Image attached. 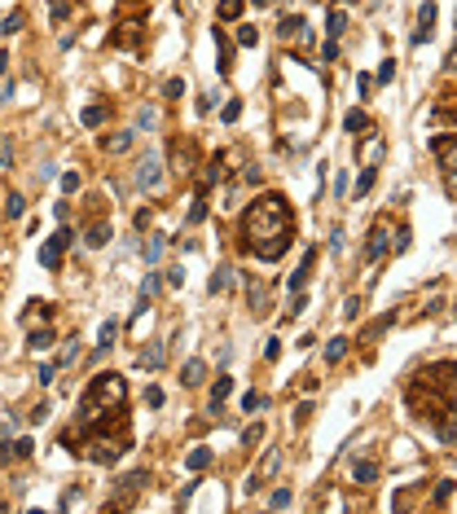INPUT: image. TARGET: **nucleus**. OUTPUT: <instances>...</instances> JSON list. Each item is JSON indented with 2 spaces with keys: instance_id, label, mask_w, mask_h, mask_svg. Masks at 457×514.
Instances as JSON below:
<instances>
[{
  "instance_id": "obj_1",
  "label": "nucleus",
  "mask_w": 457,
  "mask_h": 514,
  "mask_svg": "<svg viewBox=\"0 0 457 514\" xmlns=\"http://www.w3.org/2000/svg\"><path fill=\"white\" fill-rule=\"evenodd\" d=\"M295 242V216L282 194H260L242 216V246L264 264H278Z\"/></svg>"
},
{
  "instance_id": "obj_2",
  "label": "nucleus",
  "mask_w": 457,
  "mask_h": 514,
  "mask_svg": "<svg viewBox=\"0 0 457 514\" xmlns=\"http://www.w3.org/2000/svg\"><path fill=\"white\" fill-rule=\"evenodd\" d=\"M124 404H128V382L124 374H97L84 387L79 396V413H75V431H70L66 439H84L93 431H101L110 417H124ZM62 439V444H66Z\"/></svg>"
},
{
  "instance_id": "obj_3",
  "label": "nucleus",
  "mask_w": 457,
  "mask_h": 514,
  "mask_svg": "<svg viewBox=\"0 0 457 514\" xmlns=\"http://www.w3.org/2000/svg\"><path fill=\"white\" fill-rule=\"evenodd\" d=\"M418 387H427V391H440V396H453V361H436L427 369V374H418ZM453 409V400H436V404H427V413L422 417H431L436 422L440 413H449Z\"/></svg>"
},
{
  "instance_id": "obj_4",
  "label": "nucleus",
  "mask_w": 457,
  "mask_h": 514,
  "mask_svg": "<svg viewBox=\"0 0 457 514\" xmlns=\"http://www.w3.org/2000/svg\"><path fill=\"white\" fill-rule=\"evenodd\" d=\"M84 439H88V453H84V457H88L93 466H115V462L128 453V444H132L128 431H119L115 439L106 435V431H93V435H84Z\"/></svg>"
},
{
  "instance_id": "obj_5",
  "label": "nucleus",
  "mask_w": 457,
  "mask_h": 514,
  "mask_svg": "<svg viewBox=\"0 0 457 514\" xmlns=\"http://www.w3.org/2000/svg\"><path fill=\"white\" fill-rule=\"evenodd\" d=\"M278 471H282V448H264L260 466L246 475V484H242V488H246V497H255L260 488H269L273 480H278Z\"/></svg>"
},
{
  "instance_id": "obj_6",
  "label": "nucleus",
  "mask_w": 457,
  "mask_h": 514,
  "mask_svg": "<svg viewBox=\"0 0 457 514\" xmlns=\"http://www.w3.org/2000/svg\"><path fill=\"white\" fill-rule=\"evenodd\" d=\"M146 484H150V475H146V471H132V475H124V480L115 484L110 501H106V510H132V497H137Z\"/></svg>"
},
{
  "instance_id": "obj_7",
  "label": "nucleus",
  "mask_w": 457,
  "mask_h": 514,
  "mask_svg": "<svg viewBox=\"0 0 457 514\" xmlns=\"http://www.w3.org/2000/svg\"><path fill=\"white\" fill-rule=\"evenodd\" d=\"M137 185L146 189V194H159L163 189V154L159 150H146V159L137 163Z\"/></svg>"
},
{
  "instance_id": "obj_8",
  "label": "nucleus",
  "mask_w": 457,
  "mask_h": 514,
  "mask_svg": "<svg viewBox=\"0 0 457 514\" xmlns=\"http://www.w3.org/2000/svg\"><path fill=\"white\" fill-rule=\"evenodd\" d=\"M70 242H75V233H70L66 224H62V229H57L49 242L40 246V264L49 268V273H57V268H62V255H66V246H70Z\"/></svg>"
},
{
  "instance_id": "obj_9",
  "label": "nucleus",
  "mask_w": 457,
  "mask_h": 514,
  "mask_svg": "<svg viewBox=\"0 0 457 514\" xmlns=\"http://www.w3.org/2000/svg\"><path fill=\"white\" fill-rule=\"evenodd\" d=\"M387 229H391V220H387V216H378V220H374V229H369V242H365V264H374V259L387 255Z\"/></svg>"
},
{
  "instance_id": "obj_10",
  "label": "nucleus",
  "mask_w": 457,
  "mask_h": 514,
  "mask_svg": "<svg viewBox=\"0 0 457 514\" xmlns=\"http://www.w3.org/2000/svg\"><path fill=\"white\" fill-rule=\"evenodd\" d=\"M278 35H282V44H286V40H291V44H308V40H312V35H308V22L299 18V14L282 18V22H278Z\"/></svg>"
},
{
  "instance_id": "obj_11",
  "label": "nucleus",
  "mask_w": 457,
  "mask_h": 514,
  "mask_svg": "<svg viewBox=\"0 0 457 514\" xmlns=\"http://www.w3.org/2000/svg\"><path fill=\"white\" fill-rule=\"evenodd\" d=\"M246 304H251V317H264L269 313V286L246 277Z\"/></svg>"
},
{
  "instance_id": "obj_12",
  "label": "nucleus",
  "mask_w": 457,
  "mask_h": 514,
  "mask_svg": "<svg viewBox=\"0 0 457 514\" xmlns=\"http://www.w3.org/2000/svg\"><path fill=\"white\" fill-rule=\"evenodd\" d=\"M312 264H317V246H312L308 255H304V264H299V268L291 273V281H286V290H291V295H295V290H304V286H308V277H312Z\"/></svg>"
},
{
  "instance_id": "obj_13",
  "label": "nucleus",
  "mask_w": 457,
  "mask_h": 514,
  "mask_svg": "<svg viewBox=\"0 0 457 514\" xmlns=\"http://www.w3.org/2000/svg\"><path fill=\"white\" fill-rule=\"evenodd\" d=\"M431 27H436V5L427 0V5L418 9V31H414V44H427V40H431Z\"/></svg>"
},
{
  "instance_id": "obj_14",
  "label": "nucleus",
  "mask_w": 457,
  "mask_h": 514,
  "mask_svg": "<svg viewBox=\"0 0 457 514\" xmlns=\"http://www.w3.org/2000/svg\"><path fill=\"white\" fill-rule=\"evenodd\" d=\"M378 480V462L374 457H352V484H374Z\"/></svg>"
},
{
  "instance_id": "obj_15",
  "label": "nucleus",
  "mask_w": 457,
  "mask_h": 514,
  "mask_svg": "<svg viewBox=\"0 0 457 514\" xmlns=\"http://www.w3.org/2000/svg\"><path fill=\"white\" fill-rule=\"evenodd\" d=\"M202 378H207V361H185V369H180V382H185V387H202Z\"/></svg>"
},
{
  "instance_id": "obj_16",
  "label": "nucleus",
  "mask_w": 457,
  "mask_h": 514,
  "mask_svg": "<svg viewBox=\"0 0 457 514\" xmlns=\"http://www.w3.org/2000/svg\"><path fill=\"white\" fill-rule=\"evenodd\" d=\"M343 132L369 137V115H365V110H347V115H343Z\"/></svg>"
},
{
  "instance_id": "obj_17",
  "label": "nucleus",
  "mask_w": 457,
  "mask_h": 514,
  "mask_svg": "<svg viewBox=\"0 0 457 514\" xmlns=\"http://www.w3.org/2000/svg\"><path fill=\"white\" fill-rule=\"evenodd\" d=\"M106 242H110V224H106V220H93L88 233H84V246L97 250V246H106Z\"/></svg>"
},
{
  "instance_id": "obj_18",
  "label": "nucleus",
  "mask_w": 457,
  "mask_h": 514,
  "mask_svg": "<svg viewBox=\"0 0 457 514\" xmlns=\"http://www.w3.org/2000/svg\"><path fill=\"white\" fill-rule=\"evenodd\" d=\"M163 356H167V352H163V343H150V348H141V352H137V365H141V369H159V365H163Z\"/></svg>"
},
{
  "instance_id": "obj_19",
  "label": "nucleus",
  "mask_w": 457,
  "mask_h": 514,
  "mask_svg": "<svg viewBox=\"0 0 457 514\" xmlns=\"http://www.w3.org/2000/svg\"><path fill=\"white\" fill-rule=\"evenodd\" d=\"M53 339H57V334H53L49 326H40V330H31V334H27V348H31V352H49V348H53Z\"/></svg>"
},
{
  "instance_id": "obj_20",
  "label": "nucleus",
  "mask_w": 457,
  "mask_h": 514,
  "mask_svg": "<svg viewBox=\"0 0 457 514\" xmlns=\"http://www.w3.org/2000/svg\"><path fill=\"white\" fill-rule=\"evenodd\" d=\"M132 141H137V132H115V137L101 141V150L106 154H124V150H132Z\"/></svg>"
},
{
  "instance_id": "obj_21",
  "label": "nucleus",
  "mask_w": 457,
  "mask_h": 514,
  "mask_svg": "<svg viewBox=\"0 0 457 514\" xmlns=\"http://www.w3.org/2000/svg\"><path fill=\"white\" fill-rule=\"evenodd\" d=\"M228 391H233V378L220 374V378H215V387H211V413H220V404H224Z\"/></svg>"
},
{
  "instance_id": "obj_22",
  "label": "nucleus",
  "mask_w": 457,
  "mask_h": 514,
  "mask_svg": "<svg viewBox=\"0 0 457 514\" xmlns=\"http://www.w3.org/2000/svg\"><path fill=\"white\" fill-rule=\"evenodd\" d=\"M75 361H79V339H66L62 352H57V361H53V369H66V365H75Z\"/></svg>"
},
{
  "instance_id": "obj_23",
  "label": "nucleus",
  "mask_w": 457,
  "mask_h": 514,
  "mask_svg": "<svg viewBox=\"0 0 457 514\" xmlns=\"http://www.w3.org/2000/svg\"><path fill=\"white\" fill-rule=\"evenodd\" d=\"M211 35H215V44H220V75H228V70H233V49H228V40H224L220 27H211Z\"/></svg>"
},
{
  "instance_id": "obj_24",
  "label": "nucleus",
  "mask_w": 457,
  "mask_h": 514,
  "mask_svg": "<svg viewBox=\"0 0 457 514\" xmlns=\"http://www.w3.org/2000/svg\"><path fill=\"white\" fill-rule=\"evenodd\" d=\"M115 339H119V321H101V330H97V352L115 348Z\"/></svg>"
},
{
  "instance_id": "obj_25",
  "label": "nucleus",
  "mask_w": 457,
  "mask_h": 514,
  "mask_svg": "<svg viewBox=\"0 0 457 514\" xmlns=\"http://www.w3.org/2000/svg\"><path fill=\"white\" fill-rule=\"evenodd\" d=\"M343 356H347V339H343V334H334V339L326 343V365H339Z\"/></svg>"
},
{
  "instance_id": "obj_26",
  "label": "nucleus",
  "mask_w": 457,
  "mask_h": 514,
  "mask_svg": "<svg viewBox=\"0 0 457 514\" xmlns=\"http://www.w3.org/2000/svg\"><path fill=\"white\" fill-rule=\"evenodd\" d=\"M343 31H347V14H343V9H330V18H326V35H330V40H339Z\"/></svg>"
},
{
  "instance_id": "obj_27",
  "label": "nucleus",
  "mask_w": 457,
  "mask_h": 514,
  "mask_svg": "<svg viewBox=\"0 0 457 514\" xmlns=\"http://www.w3.org/2000/svg\"><path fill=\"white\" fill-rule=\"evenodd\" d=\"M22 216H27V198H22V194H9V198H5V220H22Z\"/></svg>"
},
{
  "instance_id": "obj_28",
  "label": "nucleus",
  "mask_w": 457,
  "mask_h": 514,
  "mask_svg": "<svg viewBox=\"0 0 457 514\" xmlns=\"http://www.w3.org/2000/svg\"><path fill=\"white\" fill-rule=\"evenodd\" d=\"M189 159H194V146L185 141V146H176V150H172V163H176L172 172H180V176H185V172H189Z\"/></svg>"
},
{
  "instance_id": "obj_29",
  "label": "nucleus",
  "mask_w": 457,
  "mask_h": 514,
  "mask_svg": "<svg viewBox=\"0 0 457 514\" xmlns=\"http://www.w3.org/2000/svg\"><path fill=\"white\" fill-rule=\"evenodd\" d=\"M185 466H189V471H207V466H211V448H189V457H185Z\"/></svg>"
},
{
  "instance_id": "obj_30",
  "label": "nucleus",
  "mask_w": 457,
  "mask_h": 514,
  "mask_svg": "<svg viewBox=\"0 0 457 514\" xmlns=\"http://www.w3.org/2000/svg\"><path fill=\"white\" fill-rule=\"evenodd\" d=\"M202 220H207V189H198L194 207H189V224H202Z\"/></svg>"
},
{
  "instance_id": "obj_31",
  "label": "nucleus",
  "mask_w": 457,
  "mask_h": 514,
  "mask_svg": "<svg viewBox=\"0 0 457 514\" xmlns=\"http://www.w3.org/2000/svg\"><path fill=\"white\" fill-rule=\"evenodd\" d=\"M22 22H27V14H22V9H9V18L0 22V31H5V35H18V31H22Z\"/></svg>"
},
{
  "instance_id": "obj_32",
  "label": "nucleus",
  "mask_w": 457,
  "mask_h": 514,
  "mask_svg": "<svg viewBox=\"0 0 457 514\" xmlns=\"http://www.w3.org/2000/svg\"><path fill=\"white\" fill-rule=\"evenodd\" d=\"M228 273H233V268H215V273H211V281H207L211 295H224V290H228Z\"/></svg>"
},
{
  "instance_id": "obj_33",
  "label": "nucleus",
  "mask_w": 457,
  "mask_h": 514,
  "mask_svg": "<svg viewBox=\"0 0 457 514\" xmlns=\"http://www.w3.org/2000/svg\"><path fill=\"white\" fill-rule=\"evenodd\" d=\"M220 22H233V18H242V0H220Z\"/></svg>"
},
{
  "instance_id": "obj_34",
  "label": "nucleus",
  "mask_w": 457,
  "mask_h": 514,
  "mask_svg": "<svg viewBox=\"0 0 457 514\" xmlns=\"http://www.w3.org/2000/svg\"><path fill=\"white\" fill-rule=\"evenodd\" d=\"M374 176H378V167H374V163H369V167H365V172H360V181H356V198H365V194H369V189H374Z\"/></svg>"
},
{
  "instance_id": "obj_35",
  "label": "nucleus",
  "mask_w": 457,
  "mask_h": 514,
  "mask_svg": "<svg viewBox=\"0 0 457 514\" xmlns=\"http://www.w3.org/2000/svg\"><path fill=\"white\" fill-rule=\"evenodd\" d=\"M163 97H167V101H180V97H185V79H180V75H172V79L163 83Z\"/></svg>"
},
{
  "instance_id": "obj_36",
  "label": "nucleus",
  "mask_w": 457,
  "mask_h": 514,
  "mask_svg": "<svg viewBox=\"0 0 457 514\" xmlns=\"http://www.w3.org/2000/svg\"><path fill=\"white\" fill-rule=\"evenodd\" d=\"M27 308H31V313H27V321H35V317H40V321H49V317H53V304H44V299H31Z\"/></svg>"
},
{
  "instance_id": "obj_37",
  "label": "nucleus",
  "mask_w": 457,
  "mask_h": 514,
  "mask_svg": "<svg viewBox=\"0 0 457 514\" xmlns=\"http://www.w3.org/2000/svg\"><path fill=\"white\" fill-rule=\"evenodd\" d=\"M163 246H167V237H159V233H150V242H146V264H154V259L163 255Z\"/></svg>"
},
{
  "instance_id": "obj_38",
  "label": "nucleus",
  "mask_w": 457,
  "mask_h": 514,
  "mask_svg": "<svg viewBox=\"0 0 457 514\" xmlns=\"http://www.w3.org/2000/svg\"><path fill=\"white\" fill-rule=\"evenodd\" d=\"M79 119H84V128H97V123H106V106H88Z\"/></svg>"
},
{
  "instance_id": "obj_39",
  "label": "nucleus",
  "mask_w": 457,
  "mask_h": 514,
  "mask_svg": "<svg viewBox=\"0 0 457 514\" xmlns=\"http://www.w3.org/2000/svg\"><path fill=\"white\" fill-rule=\"evenodd\" d=\"M449 501H453V480H440V484H436V506L444 510Z\"/></svg>"
},
{
  "instance_id": "obj_40",
  "label": "nucleus",
  "mask_w": 457,
  "mask_h": 514,
  "mask_svg": "<svg viewBox=\"0 0 457 514\" xmlns=\"http://www.w3.org/2000/svg\"><path fill=\"white\" fill-rule=\"evenodd\" d=\"M237 115H242V101L228 97V101H224V110H220V119H224V123H237Z\"/></svg>"
},
{
  "instance_id": "obj_41",
  "label": "nucleus",
  "mask_w": 457,
  "mask_h": 514,
  "mask_svg": "<svg viewBox=\"0 0 457 514\" xmlns=\"http://www.w3.org/2000/svg\"><path fill=\"white\" fill-rule=\"evenodd\" d=\"M0 167H5V172L14 167V141L9 137H0Z\"/></svg>"
},
{
  "instance_id": "obj_42",
  "label": "nucleus",
  "mask_w": 457,
  "mask_h": 514,
  "mask_svg": "<svg viewBox=\"0 0 457 514\" xmlns=\"http://www.w3.org/2000/svg\"><path fill=\"white\" fill-rule=\"evenodd\" d=\"M264 404H269V400H264L260 391H246V396H242V413H255V409H264Z\"/></svg>"
},
{
  "instance_id": "obj_43",
  "label": "nucleus",
  "mask_w": 457,
  "mask_h": 514,
  "mask_svg": "<svg viewBox=\"0 0 457 514\" xmlns=\"http://www.w3.org/2000/svg\"><path fill=\"white\" fill-rule=\"evenodd\" d=\"M237 44H246V49H255V44H260V31H255V27H237Z\"/></svg>"
},
{
  "instance_id": "obj_44",
  "label": "nucleus",
  "mask_w": 457,
  "mask_h": 514,
  "mask_svg": "<svg viewBox=\"0 0 457 514\" xmlns=\"http://www.w3.org/2000/svg\"><path fill=\"white\" fill-rule=\"evenodd\" d=\"M291 506V488H278V493L269 497V510H286Z\"/></svg>"
},
{
  "instance_id": "obj_45",
  "label": "nucleus",
  "mask_w": 457,
  "mask_h": 514,
  "mask_svg": "<svg viewBox=\"0 0 457 514\" xmlns=\"http://www.w3.org/2000/svg\"><path fill=\"white\" fill-rule=\"evenodd\" d=\"M159 123V110H150V106H141L137 110V128H154Z\"/></svg>"
},
{
  "instance_id": "obj_46",
  "label": "nucleus",
  "mask_w": 457,
  "mask_h": 514,
  "mask_svg": "<svg viewBox=\"0 0 457 514\" xmlns=\"http://www.w3.org/2000/svg\"><path fill=\"white\" fill-rule=\"evenodd\" d=\"M159 286H163V277H159V273H146V281H141V295H159Z\"/></svg>"
},
{
  "instance_id": "obj_47",
  "label": "nucleus",
  "mask_w": 457,
  "mask_h": 514,
  "mask_svg": "<svg viewBox=\"0 0 457 514\" xmlns=\"http://www.w3.org/2000/svg\"><path fill=\"white\" fill-rule=\"evenodd\" d=\"M260 439H264V426H260V422H251L246 431H242V444L251 448V444H260Z\"/></svg>"
},
{
  "instance_id": "obj_48",
  "label": "nucleus",
  "mask_w": 457,
  "mask_h": 514,
  "mask_svg": "<svg viewBox=\"0 0 457 514\" xmlns=\"http://www.w3.org/2000/svg\"><path fill=\"white\" fill-rule=\"evenodd\" d=\"M343 317H347V321H356V317H360V299H356V295H347V299H343Z\"/></svg>"
},
{
  "instance_id": "obj_49",
  "label": "nucleus",
  "mask_w": 457,
  "mask_h": 514,
  "mask_svg": "<svg viewBox=\"0 0 457 514\" xmlns=\"http://www.w3.org/2000/svg\"><path fill=\"white\" fill-rule=\"evenodd\" d=\"M49 413H53V404H49V400H40V404L31 409V422H49Z\"/></svg>"
},
{
  "instance_id": "obj_50",
  "label": "nucleus",
  "mask_w": 457,
  "mask_h": 514,
  "mask_svg": "<svg viewBox=\"0 0 457 514\" xmlns=\"http://www.w3.org/2000/svg\"><path fill=\"white\" fill-rule=\"evenodd\" d=\"M79 185H84L79 172H66V176H62V189H66V194H79Z\"/></svg>"
},
{
  "instance_id": "obj_51",
  "label": "nucleus",
  "mask_w": 457,
  "mask_h": 514,
  "mask_svg": "<svg viewBox=\"0 0 457 514\" xmlns=\"http://www.w3.org/2000/svg\"><path fill=\"white\" fill-rule=\"evenodd\" d=\"M396 79V62H391V57H387V62H382L378 66V83H391Z\"/></svg>"
},
{
  "instance_id": "obj_52",
  "label": "nucleus",
  "mask_w": 457,
  "mask_h": 514,
  "mask_svg": "<svg viewBox=\"0 0 457 514\" xmlns=\"http://www.w3.org/2000/svg\"><path fill=\"white\" fill-rule=\"evenodd\" d=\"M49 14H53V22H62V18L70 14V5H66V0H53V9H49Z\"/></svg>"
},
{
  "instance_id": "obj_53",
  "label": "nucleus",
  "mask_w": 457,
  "mask_h": 514,
  "mask_svg": "<svg viewBox=\"0 0 457 514\" xmlns=\"http://www.w3.org/2000/svg\"><path fill=\"white\" fill-rule=\"evenodd\" d=\"M31 453H35L31 439H18V444H14V457H31Z\"/></svg>"
},
{
  "instance_id": "obj_54",
  "label": "nucleus",
  "mask_w": 457,
  "mask_h": 514,
  "mask_svg": "<svg viewBox=\"0 0 457 514\" xmlns=\"http://www.w3.org/2000/svg\"><path fill=\"white\" fill-rule=\"evenodd\" d=\"M150 220H154V216H150V211H137V216H132V224H137V229H141V233H146V229H150Z\"/></svg>"
},
{
  "instance_id": "obj_55",
  "label": "nucleus",
  "mask_w": 457,
  "mask_h": 514,
  "mask_svg": "<svg viewBox=\"0 0 457 514\" xmlns=\"http://www.w3.org/2000/svg\"><path fill=\"white\" fill-rule=\"evenodd\" d=\"M75 501H79V488H70V493H62V501H57V506H62V510H70Z\"/></svg>"
},
{
  "instance_id": "obj_56",
  "label": "nucleus",
  "mask_w": 457,
  "mask_h": 514,
  "mask_svg": "<svg viewBox=\"0 0 457 514\" xmlns=\"http://www.w3.org/2000/svg\"><path fill=\"white\" fill-rule=\"evenodd\" d=\"M321 57H326V62H334V57H339V40H326V49H321Z\"/></svg>"
},
{
  "instance_id": "obj_57",
  "label": "nucleus",
  "mask_w": 457,
  "mask_h": 514,
  "mask_svg": "<svg viewBox=\"0 0 457 514\" xmlns=\"http://www.w3.org/2000/svg\"><path fill=\"white\" fill-rule=\"evenodd\" d=\"M264 356H269V361H278V356H282V343H278V339H269V348H264Z\"/></svg>"
},
{
  "instance_id": "obj_58",
  "label": "nucleus",
  "mask_w": 457,
  "mask_h": 514,
  "mask_svg": "<svg viewBox=\"0 0 457 514\" xmlns=\"http://www.w3.org/2000/svg\"><path fill=\"white\" fill-rule=\"evenodd\" d=\"M167 286H185V273H180V268H167Z\"/></svg>"
},
{
  "instance_id": "obj_59",
  "label": "nucleus",
  "mask_w": 457,
  "mask_h": 514,
  "mask_svg": "<svg viewBox=\"0 0 457 514\" xmlns=\"http://www.w3.org/2000/svg\"><path fill=\"white\" fill-rule=\"evenodd\" d=\"M146 400H150V409H159V404H163V391H159V387H150V391H146Z\"/></svg>"
},
{
  "instance_id": "obj_60",
  "label": "nucleus",
  "mask_w": 457,
  "mask_h": 514,
  "mask_svg": "<svg viewBox=\"0 0 457 514\" xmlns=\"http://www.w3.org/2000/svg\"><path fill=\"white\" fill-rule=\"evenodd\" d=\"M5 70H9V53H0V79H5Z\"/></svg>"
},
{
  "instance_id": "obj_61",
  "label": "nucleus",
  "mask_w": 457,
  "mask_h": 514,
  "mask_svg": "<svg viewBox=\"0 0 457 514\" xmlns=\"http://www.w3.org/2000/svg\"><path fill=\"white\" fill-rule=\"evenodd\" d=\"M251 5H260V9H269V5H278V0H251Z\"/></svg>"
}]
</instances>
